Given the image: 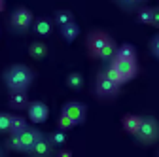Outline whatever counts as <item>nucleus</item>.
<instances>
[{
    "label": "nucleus",
    "mask_w": 159,
    "mask_h": 157,
    "mask_svg": "<svg viewBox=\"0 0 159 157\" xmlns=\"http://www.w3.org/2000/svg\"><path fill=\"white\" fill-rule=\"evenodd\" d=\"M85 49L91 59H98V61H110L114 57L117 44L116 40L102 29H93L85 36Z\"/></svg>",
    "instance_id": "f257e3e1"
},
{
    "label": "nucleus",
    "mask_w": 159,
    "mask_h": 157,
    "mask_svg": "<svg viewBox=\"0 0 159 157\" xmlns=\"http://www.w3.org/2000/svg\"><path fill=\"white\" fill-rule=\"evenodd\" d=\"M34 78H36L34 70L23 63H13L6 66L2 72V82L8 87V91H15V89L29 91L30 85L34 83Z\"/></svg>",
    "instance_id": "f03ea898"
},
{
    "label": "nucleus",
    "mask_w": 159,
    "mask_h": 157,
    "mask_svg": "<svg viewBox=\"0 0 159 157\" xmlns=\"http://www.w3.org/2000/svg\"><path fill=\"white\" fill-rule=\"evenodd\" d=\"M121 93V85L117 82H114L112 78L104 72V68H101L95 76V83H93V95L97 101L101 102H110L114 99H117Z\"/></svg>",
    "instance_id": "7ed1b4c3"
},
{
    "label": "nucleus",
    "mask_w": 159,
    "mask_h": 157,
    "mask_svg": "<svg viewBox=\"0 0 159 157\" xmlns=\"http://www.w3.org/2000/svg\"><path fill=\"white\" fill-rule=\"evenodd\" d=\"M32 21H34V13L27 6H17L10 11V15L6 19V25H8L10 32H13L17 36H23L30 30Z\"/></svg>",
    "instance_id": "20e7f679"
},
{
    "label": "nucleus",
    "mask_w": 159,
    "mask_h": 157,
    "mask_svg": "<svg viewBox=\"0 0 159 157\" xmlns=\"http://www.w3.org/2000/svg\"><path fill=\"white\" fill-rule=\"evenodd\" d=\"M140 146H153L159 142V119L153 115H142V123L134 134Z\"/></svg>",
    "instance_id": "39448f33"
},
{
    "label": "nucleus",
    "mask_w": 159,
    "mask_h": 157,
    "mask_svg": "<svg viewBox=\"0 0 159 157\" xmlns=\"http://www.w3.org/2000/svg\"><path fill=\"white\" fill-rule=\"evenodd\" d=\"M110 66H114L117 70V74L121 76L123 83L134 80L138 76V61H133V59H121V57H112L108 61Z\"/></svg>",
    "instance_id": "423d86ee"
},
{
    "label": "nucleus",
    "mask_w": 159,
    "mask_h": 157,
    "mask_svg": "<svg viewBox=\"0 0 159 157\" xmlns=\"http://www.w3.org/2000/svg\"><path fill=\"white\" fill-rule=\"evenodd\" d=\"M61 112L66 114L76 125H82L87 119V106L84 102H80V101H68V102H65L63 108H61Z\"/></svg>",
    "instance_id": "0eeeda50"
},
{
    "label": "nucleus",
    "mask_w": 159,
    "mask_h": 157,
    "mask_svg": "<svg viewBox=\"0 0 159 157\" xmlns=\"http://www.w3.org/2000/svg\"><path fill=\"white\" fill-rule=\"evenodd\" d=\"M27 115L32 123H44L49 117V106L42 101H30L27 106Z\"/></svg>",
    "instance_id": "6e6552de"
},
{
    "label": "nucleus",
    "mask_w": 159,
    "mask_h": 157,
    "mask_svg": "<svg viewBox=\"0 0 159 157\" xmlns=\"http://www.w3.org/2000/svg\"><path fill=\"white\" fill-rule=\"evenodd\" d=\"M53 17H48V15H40V17H34V21H32V34H36L38 38H48L51 32H53Z\"/></svg>",
    "instance_id": "1a4fd4ad"
},
{
    "label": "nucleus",
    "mask_w": 159,
    "mask_h": 157,
    "mask_svg": "<svg viewBox=\"0 0 159 157\" xmlns=\"http://www.w3.org/2000/svg\"><path fill=\"white\" fill-rule=\"evenodd\" d=\"M30 99H29V91H23V89H15V91H10L8 93V106L15 112H21V110H27Z\"/></svg>",
    "instance_id": "9d476101"
},
{
    "label": "nucleus",
    "mask_w": 159,
    "mask_h": 157,
    "mask_svg": "<svg viewBox=\"0 0 159 157\" xmlns=\"http://www.w3.org/2000/svg\"><path fill=\"white\" fill-rule=\"evenodd\" d=\"M44 132L40 131V129H36V127H27L25 131H21L19 132V138H21V153H29L30 150H32V146L36 144V140L42 136Z\"/></svg>",
    "instance_id": "9b49d317"
},
{
    "label": "nucleus",
    "mask_w": 159,
    "mask_h": 157,
    "mask_svg": "<svg viewBox=\"0 0 159 157\" xmlns=\"http://www.w3.org/2000/svg\"><path fill=\"white\" fill-rule=\"evenodd\" d=\"M30 155H36V157H49L55 153V146L51 144L49 136L48 134H42L40 138L36 140V144L32 146V150L29 151Z\"/></svg>",
    "instance_id": "f8f14e48"
},
{
    "label": "nucleus",
    "mask_w": 159,
    "mask_h": 157,
    "mask_svg": "<svg viewBox=\"0 0 159 157\" xmlns=\"http://www.w3.org/2000/svg\"><path fill=\"white\" fill-rule=\"evenodd\" d=\"M140 123H142V115H138V114H125L121 117V127H123V131L129 132V134H133V136L136 134Z\"/></svg>",
    "instance_id": "ddd939ff"
},
{
    "label": "nucleus",
    "mask_w": 159,
    "mask_h": 157,
    "mask_svg": "<svg viewBox=\"0 0 159 157\" xmlns=\"http://www.w3.org/2000/svg\"><path fill=\"white\" fill-rule=\"evenodd\" d=\"M48 53H49V47L42 40H34V42L29 44V55L34 59V61H42V59L48 57Z\"/></svg>",
    "instance_id": "4468645a"
},
{
    "label": "nucleus",
    "mask_w": 159,
    "mask_h": 157,
    "mask_svg": "<svg viewBox=\"0 0 159 157\" xmlns=\"http://www.w3.org/2000/svg\"><path fill=\"white\" fill-rule=\"evenodd\" d=\"M59 34H61V38L65 42H74L80 36V25L76 21H70V23H66L63 27H59Z\"/></svg>",
    "instance_id": "2eb2a0df"
},
{
    "label": "nucleus",
    "mask_w": 159,
    "mask_h": 157,
    "mask_svg": "<svg viewBox=\"0 0 159 157\" xmlns=\"http://www.w3.org/2000/svg\"><path fill=\"white\" fill-rule=\"evenodd\" d=\"M51 17H53V23H55L57 27H63V25L74 21V13H72L70 10H66V8H59V10H55Z\"/></svg>",
    "instance_id": "dca6fc26"
},
{
    "label": "nucleus",
    "mask_w": 159,
    "mask_h": 157,
    "mask_svg": "<svg viewBox=\"0 0 159 157\" xmlns=\"http://www.w3.org/2000/svg\"><path fill=\"white\" fill-rule=\"evenodd\" d=\"M65 83H66V87H68V89H72V91H82L85 82H84L82 72H70V74L66 76Z\"/></svg>",
    "instance_id": "f3484780"
},
{
    "label": "nucleus",
    "mask_w": 159,
    "mask_h": 157,
    "mask_svg": "<svg viewBox=\"0 0 159 157\" xmlns=\"http://www.w3.org/2000/svg\"><path fill=\"white\" fill-rule=\"evenodd\" d=\"M114 57H121V59H133V61H136L138 59V53H136V47L133 44H121L117 46Z\"/></svg>",
    "instance_id": "a211bd4d"
},
{
    "label": "nucleus",
    "mask_w": 159,
    "mask_h": 157,
    "mask_svg": "<svg viewBox=\"0 0 159 157\" xmlns=\"http://www.w3.org/2000/svg\"><path fill=\"white\" fill-rule=\"evenodd\" d=\"M114 4L121 10V11H127V13H134L142 4H146L144 0H114Z\"/></svg>",
    "instance_id": "6ab92c4d"
},
{
    "label": "nucleus",
    "mask_w": 159,
    "mask_h": 157,
    "mask_svg": "<svg viewBox=\"0 0 159 157\" xmlns=\"http://www.w3.org/2000/svg\"><path fill=\"white\" fill-rule=\"evenodd\" d=\"M29 127V121L25 115H19V114H11V123H10V132L19 134L21 131H25Z\"/></svg>",
    "instance_id": "aec40b11"
},
{
    "label": "nucleus",
    "mask_w": 159,
    "mask_h": 157,
    "mask_svg": "<svg viewBox=\"0 0 159 157\" xmlns=\"http://www.w3.org/2000/svg\"><path fill=\"white\" fill-rule=\"evenodd\" d=\"M134 15H136V21H138V23H142V25H150V23H152V6L142 4L140 8L134 11Z\"/></svg>",
    "instance_id": "412c9836"
},
{
    "label": "nucleus",
    "mask_w": 159,
    "mask_h": 157,
    "mask_svg": "<svg viewBox=\"0 0 159 157\" xmlns=\"http://www.w3.org/2000/svg\"><path fill=\"white\" fill-rule=\"evenodd\" d=\"M48 136H49V140H51V144L55 146V150L66 144V131H61V129H55V131L48 132Z\"/></svg>",
    "instance_id": "4be33fe9"
},
{
    "label": "nucleus",
    "mask_w": 159,
    "mask_h": 157,
    "mask_svg": "<svg viewBox=\"0 0 159 157\" xmlns=\"http://www.w3.org/2000/svg\"><path fill=\"white\" fill-rule=\"evenodd\" d=\"M4 148L8 151H21V138L15 132H8V138L4 140Z\"/></svg>",
    "instance_id": "5701e85b"
},
{
    "label": "nucleus",
    "mask_w": 159,
    "mask_h": 157,
    "mask_svg": "<svg viewBox=\"0 0 159 157\" xmlns=\"http://www.w3.org/2000/svg\"><path fill=\"white\" fill-rule=\"evenodd\" d=\"M76 127V123L70 119V117L66 115V114H59V117H57V129H61V131H72Z\"/></svg>",
    "instance_id": "b1692460"
},
{
    "label": "nucleus",
    "mask_w": 159,
    "mask_h": 157,
    "mask_svg": "<svg viewBox=\"0 0 159 157\" xmlns=\"http://www.w3.org/2000/svg\"><path fill=\"white\" fill-rule=\"evenodd\" d=\"M10 123H11V114L10 112H0V134L10 132Z\"/></svg>",
    "instance_id": "393cba45"
},
{
    "label": "nucleus",
    "mask_w": 159,
    "mask_h": 157,
    "mask_svg": "<svg viewBox=\"0 0 159 157\" xmlns=\"http://www.w3.org/2000/svg\"><path fill=\"white\" fill-rule=\"evenodd\" d=\"M148 47H150V53L155 57V59H159V32L150 40V44H148Z\"/></svg>",
    "instance_id": "a878e982"
},
{
    "label": "nucleus",
    "mask_w": 159,
    "mask_h": 157,
    "mask_svg": "<svg viewBox=\"0 0 159 157\" xmlns=\"http://www.w3.org/2000/svg\"><path fill=\"white\" fill-rule=\"evenodd\" d=\"M152 27L159 29V6H152Z\"/></svg>",
    "instance_id": "bb28decb"
},
{
    "label": "nucleus",
    "mask_w": 159,
    "mask_h": 157,
    "mask_svg": "<svg viewBox=\"0 0 159 157\" xmlns=\"http://www.w3.org/2000/svg\"><path fill=\"white\" fill-rule=\"evenodd\" d=\"M55 155H57V157H70L72 151H70V150H63V146H61V148L55 150Z\"/></svg>",
    "instance_id": "cd10ccee"
},
{
    "label": "nucleus",
    "mask_w": 159,
    "mask_h": 157,
    "mask_svg": "<svg viewBox=\"0 0 159 157\" xmlns=\"http://www.w3.org/2000/svg\"><path fill=\"white\" fill-rule=\"evenodd\" d=\"M6 151H8V150L4 148V144H0V157H4V155H6Z\"/></svg>",
    "instance_id": "c85d7f7f"
},
{
    "label": "nucleus",
    "mask_w": 159,
    "mask_h": 157,
    "mask_svg": "<svg viewBox=\"0 0 159 157\" xmlns=\"http://www.w3.org/2000/svg\"><path fill=\"white\" fill-rule=\"evenodd\" d=\"M6 10V0H0V13Z\"/></svg>",
    "instance_id": "c756f323"
},
{
    "label": "nucleus",
    "mask_w": 159,
    "mask_h": 157,
    "mask_svg": "<svg viewBox=\"0 0 159 157\" xmlns=\"http://www.w3.org/2000/svg\"><path fill=\"white\" fill-rule=\"evenodd\" d=\"M157 155H159V150H157Z\"/></svg>",
    "instance_id": "7c9ffc66"
},
{
    "label": "nucleus",
    "mask_w": 159,
    "mask_h": 157,
    "mask_svg": "<svg viewBox=\"0 0 159 157\" xmlns=\"http://www.w3.org/2000/svg\"><path fill=\"white\" fill-rule=\"evenodd\" d=\"M144 2H148V0H144Z\"/></svg>",
    "instance_id": "2f4dec72"
}]
</instances>
